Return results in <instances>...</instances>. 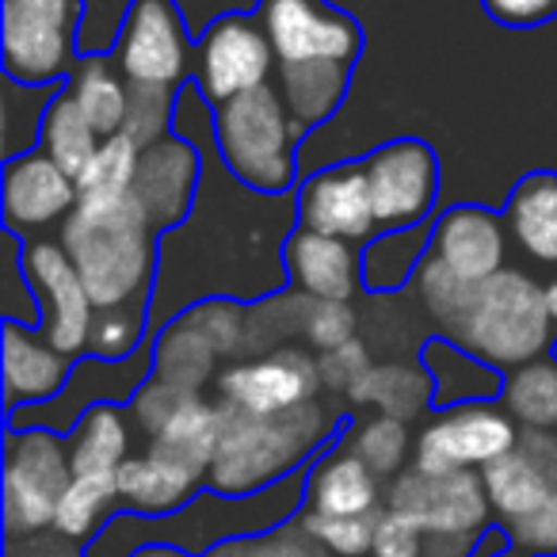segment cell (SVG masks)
<instances>
[{"label": "cell", "instance_id": "57", "mask_svg": "<svg viewBox=\"0 0 557 557\" xmlns=\"http://www.w3.org/2000/svg\"><path fill=\"white\" fill-rule=\"evenodd\" d=\"M554 356H557V348H554Z\"/></svg>", "mask_w": 557, "mask_h": 557}, {"label": "cell", "instance_id": "28", "mask_svg": "<svg viewBox=\"0 0 557 557\" xmlns=\"http://www.w3.org/2000/svg\"><path fill=\"white\" fill-rule=\"evenodd\" d=\"M218 440H222V405H210L199 394H191L176 409V417L161 428V435L149 440V447L180 458L191 470L210 473V462L218 455Z\"/></svg>", "mask_w": 557, "mask_h": 557}, {"label": "cell", "instance_id": "33", "mask_svg": "<svg viewBox=\"0 0 557 557\" xmlns=\"http://www.w3.org/2000/svg\"><path fill=\"white\" fill-rule=\"evenodd\" d=\"M39 141H42V153H47L50 161H58L73 180H77L81 169L96 157V149H100L103 138L92 131V123L81 115L73 96L62 92L47 103V111H42Z\"/></svg>", "mask_w": 557, "mask_h": 557}, {"label": "cell", "instance_id": "47", "mask_svg": "<svg viewBox=\"0 0 557 557\" xmlns=\"http://www.w3.org/2000/svg\"><path fill=\"white\" fill-rule=\"evenodd\" d=\"M371 356L359 341H348L333 351H321L318 356V371H321V386L341 389V394H351L359 382L371 374Z\"/></svg>", "mask_w": 557, "mask_h": 557}, {"label": "cell", "instance_id": "35", "mask_svg": "<svg viewBox=\"0 0 557 557\" xmlns=\"http://www.w3.org/2000/svg\"><path fill=\"white\" fill-rule=\"evenodd\" d=\"M138 164H141V146L131 138V134L103 138L100 149H96V157L81 169V176H77L81 202L123 199V195H131L134 180H138Z\"/></svg>", "mask_w": 557, "mask_h": 557}, {"label": "cell", "instance_id": "1", "mask_svg": "<svg viewBox=\"0 0 557 557\" xmlns=\"http://www.w3.org/2000/svg\"><path fill=\"white\" fill-rule=\"evenodd\" d=\"M153 233V222L134 191L123 199L77 202V210L62 222V248L96 310L146 302L157 263Z\"/></svg>", "mask_w": 557, "mask_h": 557}, {"label": "cell", "instance_id": "30", "mask_svg": "<svg viewBox=\"0 0 557 557\" xmlns=\"http://www.w3.org/2000/svg\"><path fill=\"white\" fill-rule=\"evenodd\" d=\"M131 450V432L115 405H92L81 412L70 440L73 473H119Z\"/></svg>", "mask_w": 557, "mask_h": 557}, {"label": "cell", "instance_id": "22", "mask_svg": "<svg viewBox=\"0 0 557 557\" xmlns=\"http://www.w3.org/2000/svg\"><path fill=\"white\" fill-rule=\"evenodd\" d=\"M511 240L539 263H557V172H531L504 207Z\"/></svg>", "mask_w": 557, "mask_h": 557}, {"label": "cell", "instance_id": "52", "mask_svg": "<svg viewBox=\"0 0 557 557\" xmlns=\"http://www.w3.org/2000/svg\"><path fill=\"white\" fill-rule=\"evenodd\" d=\"M481 534H424V557H470Z\"/></svg>", "mask_w": 557, "mask_h": 557}, {"label": "cell", "instance_id": "25", "mask_svg": "<svg viewBox=\"0 0 557 557\" xmlns=\"http://www.w3.org/2000/svg\"><path fill=\"white\" fill-rule=\"evenodd\" d=\"M310 511L325 516H371L379 511V478L351 450H336L310 478Z\"/></svg>", "mask_w": 557, "mask_h": 557}, {"label": "cell", "instance_id": "21", "mask_svg": "<svg viewBox=\"0 0 557 557\" xmlns=\"http://www.w3.org/2000/svg\"><path fill=\"white\" fill-rule=\"evenodd\" d=\"M115 478H119V500H123L126 508L146 511V516H164V511L191 500L195 485H199L207 473L191 470V466L180 462V458L149 447L146 455L126 458Z\"/></svg>", "mask_w": 557, "mask_h": 557}, {"label": "cell", "instance_id": "3", "mask_svg": "<svg viewBox=\"0 0 557 557\" xmlns=\"http://www.w3.org/2000/svg\"><path fill=\"white\" fill-rule=\"evenodd\" d=\"M549 329L554 321L546 310V287H539L527 271L504 268L478 283L470 313L450 341L496 371H516L546 356L554 336Z\"/></svg>", "mask_w": 557, "mask_h": 557}, {"label": "cell", "instance_id": "19", "mask_svg": "<svg viewBox=\"0 0 557 557\" xmlns=\"http://www.w3.org/2000/svg\"><path fill=\"white\" fill-rule=\"evenodd\" d=\"M195 184H199V157L187 141L161 138L157 146L141 149L134 199L141 202L153 230H169L187 214Z\"/></svg>", "mask_w": 557, "mask_h": 557}, {"label": "cell", "instance_id": "55", "mask_svg": "<svg viewBox=\"0 0 557 557\" xmlns=\"http://www.w3.org/2000/svg\"><path fill=\"white\" fill-rule=\"evenodd\" d=\"M546 310H549V321L557 325V278L546 287Z\"/></svg>", "mask_w": 557, "mask_h": 557}, {"label": "cell", "instance_id": "51", "mask_svg": "<svg viewBox=\"0 0 557 557\" xmlns=\"http://www.w3.org/2000/svg\"><path fill=\"white\" fill-rule=\"evenodd\" d=\"M516 447L523 450V455L542 470V478L557 488V432H546V428H523Z\"/></svg>", "mask_w": 557, "mask_h": 557}, {"label": "cell", "instance_id": "24", "mask_svg": "<svg viewBox=\"0 0 557 557\" xmlns=\"http://www.w3.org/2000/svg\"><path fill=\"white\" fill-rule=\"evenodd\" d=\"M348 397L359 409H379V417H394L409 424V420H417L420 412L432 405L435 382H432V374H428V367L379 363V367H371V374H367Z\"/></svg>", "mask_w": 557, "mask_h": 557}, {"label": "cell", "instance_id": "45", "mask_svg": "<svg viewBox=\"0 0 557 557\" xmlns=\"http://www.w3.org/2000/svg\"><path fill=\"white\" fill-rule=\"evenodd\" d=\"M374 557H424V531L417 519L386 508L374 519Z\"/></svg>", "mask_w": 557, "mask_h": 557}, {"label": "cell", "instance_id": "48", "mask_svg": "<svg viewBox=\"0 0 557 557\" xmlns=\"http://www.w3.org/2000/svg\"><path fill=\"white\" fill-rule=\"evenodd\" d=\"M481 4L496 24L511 32H531L557 16V0H481Z\"/></svg>", "mask_w": 557, "mask_h": 557}, {"label": "cell", "instance_id": "2", "mask_svg": "<svg viewBox=\"0 0 557 557\" xmlns=\"http://www.w3.org/2000/svg\"><path fill=\"white\" fill-rule=\"evenodd\" d=\"M329 435L318 401L287 412H245L222 401V440L210 462V485L222 496H245L290 473Z\"/></svg>", "mask_w": 557, "mask_h": 557}, {"label": "cell", "instance_id": "44", "mask_svg": "<svg viewBox=\"0 0 557 557\" xmlns=\"http://www.w3.org/2000/svg\"><path fill=\"white\" fill-rule=\"evenodd\" d=\"M511 542L519 546V554H539V557H557V493L546 504H539L527 516L508 523Z\"/></svg>", "mask_w": 557, "mask_h": 557}, {"label": "cell", "instance_id": "39", "mask_svg": "<svg viewBox=\"0 0 557 557\" xmlns=\"http://www.w3.org/2000/svg\"><path fill=\"white\" fill-rule=\"evenodd\" d=\"M146 329V302L131 306H111V310H96L92 333H88V351L96 359H126L141 341Z\"/></svg>", "mask_w": 557, "mask_h": 557}, {"label": "cell", "instance_id": "29", "mask_svg": "<svg viewBox=\"0 0 557 557\" xmlns=\"http://www.w3.org/2000/svg\"><path fill=\"white\" fill-rule=\"evenodd\" d=\"M218 351L191 321H172L161 336H157L153 348V379L169 382L176 389H191V394H202L210 379H214V363Z\"/></svg>", "mask_w": 557, "mask_h": 557}, {"label": "cell", "instance_id": "36", "mask_svg": "<svg viewBox=\"0 0 557 557\" xmlns=\"http://www.w3.org/2000/svg\"><path fill=\"white\" fill-rule=\"evenodd\" d=\"M412 283H417L420 306L428 310V318H432L435 325L443 329V336L450 341V336L458 333V325L466 321V313H470V302H473V290H478V283H470V278H462V275H455L450 268H443L432 252L424 256V263L417 268Z\"/></svg>", "mask_w": 557, "mask_h": 557}, {"label": "cell", "instance_id": "34", "mask_svg": "<svg viewBox=\"0 0 557 557\" xmlns=\"http://www.w3.org/2000/svg\"><path fill=\"white\" fill-rule=\"evenodd\" d=\"M428 252H432V230L428 225L382 233L363 248V283L371 290H397L405 278L417 275Z\"/></svg>", "mask_w": 557, "mask_h": 557}, {"label": "cell", "instance_id": "32", "mask_svg": "<svg viewBox=\"0 0 557 557\" xmlns=\"http://www.w3.org/2000/svg\"><path fill=\"white\" fill-rule=\"evenodd\" d=\"M481 478H485V493H488L493 511L508 519V523L519 516H527V511H534L539 504H546L549 496L557 493V488L542 478L539 466H534L519 447H511L504 458H496L493 466H485Z\"/></svg>", "mask_w": 557, "mask_h": 557}, {"label": "cell", "instance_id": "54", "mask_svg": "<svg viewBox=\"0 0 557 557\" xmlns=\"http://www.w3.org/2000/svg\"><path fill=\"white\" fill-rule=\"evenodd\" d=\"M134 557H184V554L176 546H141Z\"/></svg>", "mask_w": 557, "mask_h": 557}, {"label": "cell", "instance_id": "43", "mask_svg": "<svg viewBox=\"0 0 557 557\" xmlns=\"http://www.w3.org/2000/svg\"><path fill=\"white\" fill-rule=\"evenodd\" d=\"M302 336L318 351H333V348H341V344L356 341V313H351L348 302H321V298H310Z\"/></svg>", "mask_w": 557, "mask_h": 557}, {"label": "cell", "instance_id": "31", "mask_svg": "<svg viewBox=\"0 0 557 557\" xmlns=\"http://www.w3.org/2000/svg\"><path fill=\"white\" fill-rule=\"evenodd\" d=\"M504 412L523 428L557 432V356H542L504 374Z\"/></svg>", "mask_w": 557, "mask_h": 557}, {"label": "cell", "instance_id": "20", "mask_svg": "<svg viewBox=\"0 0 557 557\" xmlns=\"http://www.w3.org/2000/svg\"><path fill=\"white\" fill-rule=\"evenodd\" d=\"M65 382H70V356H62L47 336H35L20 321H9L4 325V394H9V409L50 401L54 394H62Z\"/></svg>", "mask_w": 557, "mask_h": 557}, {"label": "cell", "instance_id": "13", "mask_svg": "<svg viewBox=\"0 0 557 557\" xmlns=\"http://www.w3.org/2000/svg\"><path fill=\"white\" fill-rule=\"evenodd\" d=\"M24 278L42 298V336L70 359L85 351L96 306L73 260L65 256L62 240H32L24 248Z\"/></svg>", "mask_w": 557, "mask_h": 557}, {"label": "cell", "instance_id": "15", "mask_svg": "<svg viewBox=\"0 0 557 557\" xmlns=\"http://www.w3.org/2000/svg\"><path fill=\"white\" fill-rule=\"evenodd\" d=\"M298 225L341 240H371L379 230L363 164H333L298 191Z\"/></svg>", "mask_w": 557, "mask_h": 557}, {"label": "cell", "instance_id": "37", "mask_svg": "<svg viewBox=\"0 0 557 557\" xmlns=\"http://www.w3.org/2000/svg\"><path fill=\"white\" fill-rule=\"evenodd\" d=\"M115 500H119L115 473H73L70 488H65L62 504H58L54 531L70 534V539H88Z\"/></svg>", "mask_w": 557, "mask_h": 557}, {"label": "cell", "instance_id": "46", "mask_svg": "<svg viewBox=\"0 0 557 557\" xmlns=\"http://www.w3.org/2000/svg\"><path fill=\"white\" fill-rule=\"evenodd\" d=\"M187 397H191V389H176L161 379H149L146 386H138V394H134V417H138L141 432H146L149 440L161 435V428L176 417V409Z\"/></svg>", "mask_w": 557, "mask_h": 557}, {"label": "cell", "instance_id": "9", "mask_svg": "<svg viewBox=\"0 0 557 557\" xmlns=\"http://www.w3.org/2000/svg\"><path fill=\"white\" fill-rule=\"evenodd\" d=\"M256 20L263 24L278 65L295 62H348L363 50L359 24L325 0H260Z\"/></svg>", "mask_w": 557, "mask_h": 557}, {"label": "cell", "instance_id": "50", "mask_svg": "<svg viewBox=\"0 0 557 557\" xmlns=\"http://www.w3.org/2000/svg\"><path fill=\"white\" fill-rule=\"evenodd\" d=\"M77 539L62 531H35V534H12L9 539V557H81V549L73 546Z\"/></svg>", "mask_w": 557, "mask_h": 557}, {"label": "cell", "instance_id": "41", "mask_svg": "<svg viewBox=\"0 0 557 557\" xmlns=\"http://www.w3.org/2000/svg\"><path fill=\"white\" fill-rule=\"evenodd\" d=\"M184 321H191L210 344H214L218 356H240L245 348V333H248V313L240 310L230 298H210L199 302L195 310L184 313Z\"/></svg>", "mask_w": 557, "mask_h": 557}, {"label": "cell", "instance_id": "8", "mask_svg": "<svg viewBox=\"0 0 557 557\" xmlns=\"http://www.w3.org/2000/svg\"><path fill=\"white\" fill-rule=\"evenodd\" d=\"M111 58L131 88L176 92V85L187 73V58H191L184 16L176 4L172 0H134Z\"/></svg>", "mask_w": 557, "mask_h": 557}, {"label": "cell", "instance_id": "14", "mask_svg": "<svg viewBox=\"0 0 557 557\" xmlns=\"http://www.w3.org/2000/svg\"><path fill=\"white\" fill-rule=\"evenodd\" d=\"M225 405L245 412H287L318 401L321 371L318 359L298 348H275L260 359H240L218 374Z\"/></svg>", "mask_w": 557, "mask_h": 557}, {"label": "cell", "instance_id": "38", "mask_svg": "<svg viewBox=\"0 0 557 557\" xmlns=\"http://www.w3.org/2000/svg\"><path fill=\"white\" fill-rule=\"evenodd\" d=\"M348 450L374 473V478H389V473L401 470L405 458H409V428H405V420H394V417H371L351 428Z\"/></svg>", "mask_w": 557, "mask_h": 557}, {"label": "cell", "instance_id": "53", "mask_svg": "<svg viewBox=\"0 0 557 557\" xmlns=\"http://www.w3.org/2000/svg\"><path fill=\"white\" fill-rule=\"evenodd\" d=\"M252 546H256V542L230 539V542H222V546L210 549V557H252Z\"/></svg>", "mask_w": 557, "mask_h": 557}, {"label": "cell", "instance_id": "10", "mask_svg": "<svg viewBox=\"0 0 557 557\" xmlns=\"http://www.w3.org/2000/svg\"><path fill=\"white\" fill-rule=\"evenodd\" d=\"M199 88L210 103H230L237 96L252 92V88L268 85L271 70H278L275 50H271V39L263 32L260 20L240 16V12H230V16L214 20L207 27L199 42Z\"/></svg>", "mask_w": 557, "mask_h": 557}, {"label": "cell", "instance_id": "12", "mask_svg": "<svg viewBox=\"0 0 557 557\" xmlns=\"http://www.w3.org/2000/svg\"><path fill=\"white\" fill-rule=\"evenodd\" d=\"M389 508L417 519L424 534H481L488 523V493L478 470L458 473H397Z\"/></svg>", "mask_w": 557, "mask_h": 557}, {"label": "cell", "instance_id": "26", "mask_svg": "<svg viewBox=\"0 0 557 557\" xmlns=\"http://www.w3.org/2000/svg\"><path fill=\"white\" fill-rule=\"evenodd\" d=\"M424 367L435 382V401L440 405H478L485 397H493L496 389H504V379L496 374V367L481 363L478 356L458 348L447 336L424 344Z\"/></svg>", "mask_w": 557, "mask_h": 557}, {"label": "cell", "instance_id": "11", "mask_svg": "<svg viewBox=\"0 0 557 557\" xmlns=\"http://www.w3.org/2000/svg\"><path fill=\"white\" fill-rule=\"evenodd\" d=\"M363 169L379 225H386V230L424 225L428 210L435 207V191H440V161H435L428 141H386L382 149H374L371 161H363Z\"/></svg>", "mask_w": 557, "mask_h": 557}, {"label": "cell", "instance_id": "7", "mask_svg": "<svg viewBox=\"0 0 557 557\" xmlns=\"http://www.w3.org/2000/svg\"><path fill=\"white\" fill-rule=\"evenodd\" d=\"M519 443L516 420L504 409L478 401L455 405L443 417L420 432L412 447V470L424 473H458V470H485L496 458H504Z\"/></svg>", "mask_w": 557, "mask_h": 557}, {"label": "cell", "instance_id": "6", "mask_svg": "<svg viewBox=\"0 0 557 557\" xmlns=\"http://www.w3.org/2000/svg\"><path fill=\"white\" fill-rule=\"evenodd\" d=\"M73 481L70 450L54 432H12L4 455V523L9 534H35L54 527L62 493Z\"/></svg>", "mask_w": 557, "mask_h": 557}, {"label": "cell", "instance_id": "56", "mask_svg": "<svg viewBox=\"0 0 557 557\" xmlns=\"http://www.w3.org/2000/svg\"><path fill=\"white\" fill-rule=\"evenodd\" d=\"M500 557H523V554H500Z\"/></svg>", "mask_w": 557, "mask_h": 557}, {"label": "cell", "instance_id": "27", "mask_svg": "<svg viewBox=\"0 0 557 557\" xmlns=\"http://www.w3.org/2000/svg\"><path fill=\"white\" fill-rule=\"evenodd\" d=\"M70 96L100 138H115V134H123L131 88H126L115 58L96 54V58L77 62V70H73V77H70Z\"/></svg>", "mask_w": 557, "mask_h": 557}, {"label": "cell", "instance_id": "4", "mask_svg": "<svg viewBox=\"0 0 557 557\" xmlns=\"http://www.w3.org/2000/svg\"><path fill=\"white\" fill-rule=\"evenodd\" d=\"M302 126L287 111L275 85H260L222 103L214 115V138L225 169L252 191H287L295 184V146Z\"/></svg>", "mask_w": 557, "mask_h": 557}, {"label": "cell", "instance_id": "23", "mask_svg": "<svg viewBox=\"0 0 557 557\" xmlns=\"http://www.w3.org/2000/svg\"><path fill=\"white\" fill-rule=\"evenodd\" d=\"M348 62H295L278 65V96L302 131L321 126L348 96Z\"/></svg>", "mask_w": 557, "mask_h": 557}, {"label": "cell", "instance_id": "49", "mask_svg": "<svg viewBox=\"0 0 557 557\" xmlns=\"http://www.w3.org/2000/svg\"><path fill=\"white\" fill-rule=\"evenodd\" d=\"M252 557H333L302 523L283 527V531L268 534L252 546Z\"/></svg>", "mask_w": 557, "mask_h": 557}, {"label": "cell", "instance_id": "40", "mask_svg": "<svg viewBox=\"0 0 557 557\" xmlns=\"http://www.w3.org/2000/svg\"><path fill=\"white\" fill-rule=\"evenodd\" d=\"M374 519H379V511H371V516H325V511H310V516H302V527L333 557H363L374 546Z\"/></svg>", "mask_w": 557, "mask_h": 557}, {"label": "cell", "instance_id": "42", "mask_svg": "<svg viewBox=\"0 0 557 557\" xmlns=\"http://www.w3.org/2000/svg\"><path fill=\"white\" fill-rule=\"evenodd\" d=\"M131 88V85H126ZM172 96L169 88H131V103H126V126L123 134H131L141 149L157 146L169 131L172 115Z\"/></svg>", "mask_w": 557, "mask_h": 557}, {"label": "cell", "instance_id": "18", "mask_svg": "<svg viewBox=\"0 0 557 557\" xmlns=\"http://www.w3.org/2000/svg\"><path fill=\"white\" fill-rule=\"evenodd\" d=\"M283 260H287L295 287L321 302H351L363 283V263H359L351 240L325 237L306 225H298L287 237Z\"/></svg>", "mask_w": 557, "mask_h": 557}, {"label": "cell", "instance_id": "17", "mask_svg": "<svg viewBox=\"0 0 557 557\" xmlns=\"http://www.w3.org/2000/svg\"><path fill=\"white\" fill-rule=\"evenodd\" d=\"M504 252H508V225L478 202L450 207L432 225V256L470 283H485L504 271Z\"/></svg>", "mask_w": 557, "mask_h": 557}, {"label": "cell", "instance_id": "5", "mask_svg": "<svg viewBox=\"0 0 557 557\" xmlns=\"http://www.w3.org/2000/svg\"><path fill=\"white\" fill-rule=\"evenodd\" d=\"M81 0H0V54L16 85L39 88L77 70Z\"/></svg>", "mask_w": 557, "mask_h": 557}, {"label": "cell", "instance_id": "16", "mask_svg": "<svg viewBox=\"0 0 557 557\" xmlns=\"http://www.w3.org/2000/svg\"><path fill=\"white\" fill-rule=\"evenodd\" d=\"M77 180L47 153H20L4 169V218L9 230H42L77 210Z\"/></svg>", "mask_w": 557, "mask_h": 557}]
</instances>
